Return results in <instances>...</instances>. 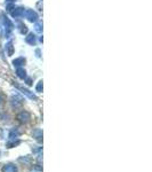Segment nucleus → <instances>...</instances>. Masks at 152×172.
Here are the masks:
<instances>
[{"mask_svg": "<svg viewBox=\"0 0 152 172\" xmlns=\"http://www.w3.org/2000/svg\"><path fill=\"white\" fill-rule=\"evenodd\" d=\"M16 120H18L21 124H28L29 122H30V120H31V115H30L26 110H23V111H21L17 114Z\"/></svg>", "mask_w": 152, "mask_h": 172, "instance_id": "obj_1", "label": "nucleus"}, {"mask_svg": "<svg viewBox=\"0 0 152 172\" xmlns=\"http://www.w3.org/2000/svg\"><path fill=\"white\" fill-rule=\"evenodd\" d=\"M14 85L16 86V88L20 91V92H22V94H24L25 96H28L29 99H31V100H37L38 98H37V95L34 94L33 92H31V91H29L28 88H25V87H22V86H20V85H17L14 83Z\"/></svg>", "mask_w": 152, "mask_h": 172, "instance_id": "obj_2", "label": "nucleus"}, {"mask_svg": "<svg viewBox=\"0 0 152 172\" xmlns=\"http://www.w3.org/2000/svg\"><path fill=\"white\" fill-rule=\"evenodd\" d=\"M2 21H4V24H5V32H6V37H9L10 36V33L13 31V28H14V25L13 23L10 22V20L8 19L7 16H2Z\"/></svg>", "mask_w": 152, "mask_h": 172, "instance_id": "obj_3", "label": "nucleus"}, {"mask_svg": "<svg viewBox=\"0 0 152 172\" xmlns=\"http://www.w3.org/2000/svg\"><path fill=\"white\" fill-rule=\"evenodd\" d=\"M23 98L21 95H13L12 98H10V104H12L13 108H20L21 106L23 104Z\"/></svg>", "mask_w": 152, "mask_h": 172, "instance_id": "obj_4", "label": "nucleus"}, {"mask_svg": "<svg viewBox=\"0 0 152 172\" xmlns=\"http://www.w3.org/2000/svg\"><path fill=\"white\" fill-rule=\"evenodd\" d=\"M23 16H25L30 22H37L38 20V14L32 9H24Z\"/></svg>", "mask_w": 152, "mask_h": 172, "instance_id": "obj_5", "label": "nucleus"}, {"mask_svg": "<svg viewBox=\"0 0 152 172\" xmlns=\"http://www.w3.org/2000/svg\"><path fill=\"white\" fill-rule=\"evenodd\" d=\"M1 172H18V169H17V165H15L14 163H8L2 166Z\"/></svg>", "mask_w": 152, "mask_h": 172, "instance_id": "obj_6", "label": "nucleus"}, {"mask_svg": "<svg viewBox=\"0 0 152 172\" xmlns=\"http://www.w3.org/2000/svg\"><path fill=\"white\" fill-rule=\"evenodd\" d=\"M32 136H33V138L36 139L39 144H41L42 142V130H40V128H36L33 132H32Z\"/></svg>", "mask_w": 152, "mask_h": 172, "instance_id": "obj_7", "label": "nucleus"}, {"mask_svg": "<svg viewBox=\"0 0 152 172\" xmlns=\"http://www.w3.org/2000/svg\"><path fill=\"white\" fill-rule=\"evenodd\" d=\"M21 136V131H18L17 128H13L9 132V136H8V139L9 140H14V139H18V136Z\"/></svg>", "mask_w": 152, "mask_h": 172, "instance_id": "obj_8", "label": "nucleus"}, {"mask_svg": "<svg viewBox=\"0 0 152 172\" xmlns=\"http://www.w3.org/2000/svg\"><path fill=\"white\" fill-rule=\"evenodd\" d=\"M25 41H26L29 45H32V46H33V45L37 44V38L33 33H29L28 37L25 38Z\"/></svg>", "mask_w": 152, "mask_h": 172, "instance_id": "obj_9", "label": "nucleus"}, {"mask_svg": "<svg viewBox=\"0 0 152 172\" xmlns=\"http://www.w3.org/2000/svg\"><path fill=\"white\" fill-rule=\"evenodd\" d=\"M15 10H13L12 12V15L13 17H21V16H23V13H24V8H14Z\"/></svg>", "mask_w": 152, "mask_h": 172, "instance_id": "obj_10", "label": "nucleus"}, {"mask_svg": "<svg viewBox=\"0 0 152 172\" xmlns=\"http://www.w3.org/2000/svg\"><path fill=\"white\" fill-rule=\"evenodd\" d=\"M16 75H17V77L21 78V79H25V78H26V71H25L23 68L16 69Z\"/></svg>", "mask_w": 152, "mask_h": 172, "instance_id": "obj_11", "label": "nucleus"}, {"mask_svg": "<svg viewBox=\"0 0 152 172\" xmlns=\"http://www.w3.org/2000/svg\"><path fill=\"white\" fill-rule=\"evenodd\" d=\"M24 63H25V59H24V57H18V59H16V60L13 61V64H14V67H16V68L22 67Z\"/></svg>", "mask_w": 152, "mask_h": 172, "instance_id": "obj_12", "label": "nucleus"}, {"mask_svg": "<svg viewBox=\"0 0 152 172\" xmlns=\"http://www.w3.org/2000/svg\"><path fill=\"white\" fill-rule=\"evenodd\" d=\"M21 144V140L18 139H14V140H9L7 142V148H13V147H16V146H18Z\"/></svg>", "mask_w": 152, "mask_h": 172, "instance_id": "obj_13", "label": "nucleus"}, {"mask_svg": "<svg viewBox=\"0 0 152 172\" xmlns=\"http://www.w3.org/2000/svg\"><path fill=\"white\" fill-rule=\"evenodd\" d=\"M29 172H44V170H42V166L40 164H34V165H31Z\"/></svg>", "mask_w": 152, "mask_h": 172, "instance_id": "obj_14", "label": "nucleus"}, {"mask_svg": "<svg viewBox=\"0 0 152 172\" xmlns=\"http://www.w3.org/2000/svg\"><path fill=\"white\" fill-rule=\"evenodd\" d=\"M6 49H7V54L9 56H12L14 54V46H13V43L9 41L7 45H6Z\"/></svg>", "mask_w": 152, "mask_h": 172, "instance_id": "obj_15", "label": "nucleus"}, {"mask_svg": "<svg viewBox=\"0 0 152 172\" xmlns=\"http://www.w3.org/2000/svg\"><path fill=\"white\" fill-rule=\"evenodd\" d=\"M18 162H21V163H24L25 165H30L31 164V158L29 156H22L18 158Z\"/></svg>", "mask_w": 152, "mask_h": 172, "instance_id": "obj_16", "label": "nucleus"}, {"mask_svg": "<svg viewBox=\"0 0 152 172\" xmlns=\"http://www.w3.org/2000/svg\"><path fill=\"white\" fill-rule=\"evenodd\" d=\"M36 91L38 93H41L42 92V80H40L39 83L37 84V86H36Z\"/></svg>", "mask_w": 152, "mask_h": 172, "instance_id": "obj_17", "label": "nucleus"}, {"mask_svg": "<svg viewBox=\"0 0 152 172\" xmlns=\"http://www.w3.org/2000/svg\"><path fill=\"white\" fill-rule=\"evenodd\" d=\"M34 28H36V31L37 32H42V23H40V22H37L36 25H34Z\"/></svg>", "mask_w": 152, "mask_h": 172, "instance_id": "obj_18", "label": "nucleus"}, {"mask_svg": "<svg viewBox=\"0 0 152 172\" xmlns=\"http://www.w3.org/2000/svg\"><path fill=\"white\" fill-rule=\"evenodd\" d=\"M21 27V33H26L28 32V28H26V25H24V24H20Z\"/></svg>", "mask_w": 152, "mask_h": 172, "instance_id": "obj_19", "label": "nucleus"}, {"mask_svg": "<svg viewBox=\"0 0 152 172\" xmlns=\"http://www.w3.org/2000/svg\"><path fill=\"white\" fill-rule=\"evenodd\" d=\"M4 102H5V96L2 94H0V106L4 104Z\"/></svg>", "mask_w": 152, "mask_h": 172, "instance_id": "obj_20", "label": "nucleus"}, {"mask_svg": "<svg viewBox=\"0 0 152 172\" xmlns=\"http://www.w3.org/2000/svg\"><path fill=\"white\" fill-rule=\"evenodd\" d=\"M31 82H32V80L30 79V78H28V79H26V84H28V85H32Z\"/></svg>", "mask_w": 152, "mask_h": 172, "instance_id": "obj_21", "label": "nucleus"}, {"mask_svg": "<svg viewBox=\"0 0 152 172\" xmlns=\"http://www.w3.org/2000/svg\"><path fill=\"white\" fill-rule=\"evenodd\" d=\"M7 1H15V0H7Z\"/></svg>", "mask_w": 152, "mask_h": 172, "instance_id": "obj_22", "label": "nucleus"}, {"mask_svg": "<svg viewBox=\"0 0 152 172\" xmlns=\"http://www.w3.org/2000/svg\"><path fill=\"white\" fill-rule=\"evenodd\" d=\"M0 154H1V153H0Z\"/></svg>", "mask_w": 152, "mask_h": 172, "instance_id": "obj_23", "label": "nucleus"}]
</instances>
